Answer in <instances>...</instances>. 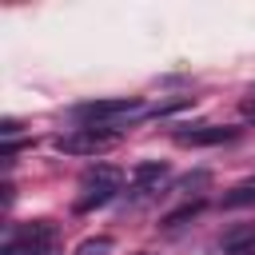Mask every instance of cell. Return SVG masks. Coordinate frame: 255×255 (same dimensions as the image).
I'll return each mask as SVG.
<instances>
[{
	"label": "cell",
	"instance_id": "30bf717a",
	"mask_svg": "<svg viewBox=\"0 0 255 255\" xmlns=\"http://www.w3.org/2000/svg\"><path fill=\"white\" fill-rule=\"evenodd\" d=\"M243 116H247V120H255V100H243Z\"/></svg>",
	"mask_w": 255,
	"mask_h": 255
},
{
	"label": "cell",
	"instance_id": "9c48e42d",
	"mask_svg": "<svg viewBox=\"0 0 255 255\" xmlns=\"http://www.w3.org/2000/svg\"><path fill=\"white\" fill-rule=\"evenodd\" d=\"M112 251V239H88L76 247V255H108Z\"/></svg>",
	"mask_w": 255,
	"mask_h": 255
},
{
	"label": "cell",
	"instance_id": "3957f363",
	"mask_svg": "<svg viewBox=\"0 0 255 255\" xmlns=\"http://www.w3.org/2000/svg\"><path fill=\"white\" fill-rule=\"evenodd\" d=\"M0 255H56V227L48 219L12 227L4 247H0Z\"/></svg>",
	"mask_w": 255,
	"mask_h": 255
},
{
	"label": "cell",
	"instance_id": "5b68a950",
	"mask_svg": "<svg viewBox=\"0 0 255 255\" xmlns=\"http://www.w3.org/2000/svg\"><path fill=\"white\" fill-rule=\"evenodd\" d=\"M239 128H227V124H203V128H179L175 131V143L183 147H215V143H227L235 139Z\"/></svg>",
	"mask_w": 255,
	"mask_h": 255
},
{
	"label": "cell",
	"instance_id": "277c9868",
	"mask_svg": "<svg viewBox=\"0 0 255 255\" xmlns=\"http://www.w3.org/2000/svg\"><path fill=\"white\" fill-rule=\"evenodd\" d=\"M120 139H124V131H112V128H76V131L56 139V151H64V155H100V151L116 147Z\"/></svg>",
	"mask_w": 255,
	"mask_h": 255
},
{
	"label": "cell",
	"instance_id": "6da1fadb",
	"mask_svg": "<svg viewBox=\"0 0 255 255\" xmlns=\"http://www.w3.org/2000/svg\"><path fill=\"white\" fill-rule=\"evenodd\" d=\"M84 128H112V131H124L128 120L143 116V104L139 100H96V104H80L72 112Z\"/></svg>",
	"mask_w": 255,
	"mask_h": 255
},
{
	"label": "cell",
	"instance_id": "ba28073f",
	"mask_svg": "<svg viewBox=\"0 0 255 255\" xmlns=\"http://www.w3.org/2000/svg\"><path fill=\"white\" fill-rule=\"evenodd\" d=\"M199 211H203V199H195V203H187V207L171 211V215H167V227H175V223H183V219H191V215H199Z\"/></svg>",
	"mask_w": 255,
	"mask_h": 255
},
{
	"label": "cell",
	"instance_id": "7a4b0ae2",
	"mask_svg": "<svg viewBox=\"0 0 255 255\" xmlns=\"http://www.w3.org/2000/svg\"><path fill=\"white\" fill-rule=\"evenodd\" d=\"M120 183H124L120 167H112V163H96V167H88V171L80 175V195H76V211H92V207H104L108 199H116Z\"/></svg>",
	"mask_w": 255,
	"mask_h": 255
},
{
	"label": "cell",
	"instance_id": "8992f818",
	"mask_svg": "<svg viewBox=\"0 0 255 255\" xmlns=\"http://www.w3.org/2000/svg\"><path fill=\"white\" fill-rule=\"evenodd\" d=\"M163 179H167V163H139V167L131 171V187H135L139 195H155Z\"/></svg>",
	"mask_w": 255,
	"mask_h": 255
},
{
	"label": "cell",
	"instance_id": "52a82bcc",
	"mask_svg": "<svg viewBox=\"0 0 255 255\" xmlns=\"http://www.w3.org/2000/svg\"><path fill=\"white\" fill-rule=\"evenodd\" d=\"M243 203H255V179H247L223 195V207H243Z\"/></svg>",
	"mask_w": 255,
	"mask_h": 255
},
{
	"label": "cell",
	"instance_id": "8fae6325",
	"mask_svg": "<svg viewBox=\"0 0 255 255\" xmlns=\"http://www.w3.org/2000/svg\"><path fill=\"white\" fill-rule=\"evenodd\" d=\"M251 100H255V88H251Z\"/></svg>",
	"mask_w": 255,
	"mask_h": 255
}]
</instances>
